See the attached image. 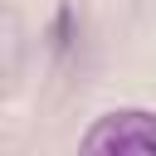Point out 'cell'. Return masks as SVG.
<instances>
[{
	"mask_svg": "<svg viewBox=\"0 0 156 156\" xmlns=\"http://www.w3.org/2000/svg\"><path fill=\"white\" fill-rule=\"evenodd\" d=\"M83 151H132V156H156V112L146 107H117L98 117L83 132Z\"/></svg>",
	"mask_w": 156,
	"mask_h": 156,
	"instance_id": "1",
	"label": "cell"
}]
</instances>
